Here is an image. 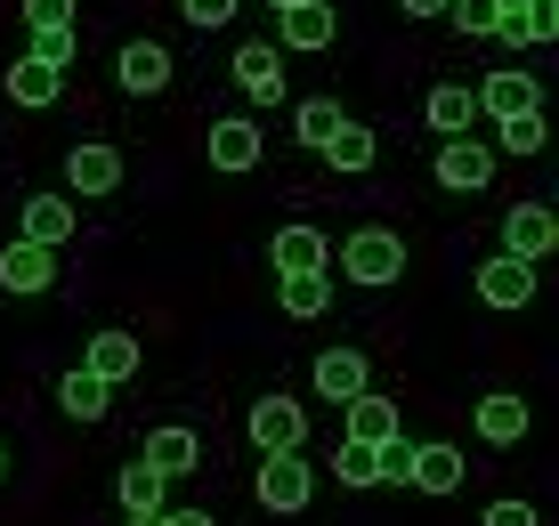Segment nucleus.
Instances as JSON below:
<instances>
[{
	"instance_id": "obj_20",
	"label": "nucleus",
	"mask_w": 559,
	"mask_h": 526,
	"mask_svg": "<svg viewBox=\"0 0 559 526\" xmlns=\"http://www.w3.org/2000/svg\"><path fill=\"white\" fill-rule=\"evenodd\" d=\"M57 405H66V414H73V421H98V414H106V405H114V388H106L98 373H90V364H73V373H66V381H57Z\"/></svg>"
},
{
	"instance_id": "obj_7",
	"label": "nucleus",
	"mask_w": 559,
	"mask_h": 526,
	"mask_svg": "<svg viewBox=\"0 0 559 526\" xmlns=\"http://www.w3.org/2000/svg\"><path fill=\"white\" fill-rule=\"evenodd\" d=\"M478 300H487V308H527L535 300V260H511V251L487 260V267H478Z\"/></svg>"
},
{
	"instance_id": "obj_22",
	"label": "nucleus",
	"mask_w": 559,
	"mask_h": 526,
	"mask_svg": "<svg viewBox=\"0 0 559 526\" xmlns=\"http://www.w3.org/2000/svg\"><path fill=\"white\" fill-rule=\"evenodd\" d=\"M478 438L487 445H519L527 438V397H478Z\"/></svg>"
},
{
	"instance_id": "obj_33",
	"label": "nucleus",
	"mask_w": 559,
	"mask_h": 526,
	"mask_svg": "<svg viewBox=\"0 0 559 526\" xmlns=\"http://www.w3.org/2000/svg\"><path fill=\"white\" fill-rule=\"evenodd\" d=\"M33 57L66 73V65H73V25H41V33H33Z\"/></svg>"
},
{
	"instance_id": "obj_31",
	"label": "nucleus",
	"mask_w": 559,
	"mask_h": 526,
	"mask_svg": "<svg viewBox=\"0 0 559 526\" xmlns=\"http://www.w3.org/2000/svg\"><path fill=\"white\" fill-rule=\"evenodd\" d=\"M544 139H551L544 113H511V122H495V146H503V154H544Z\"/></svg>"
},
{
	"instance_id": "obj_21",
	"label": "nucleus",
	"mask_w": 559,
	"mask_h": 526,
	"mask_svg": "<svg viewBox=\"0 0 559 526\" xmlns=\"http://www.w3.org/2000/svg\"><path fill=\"white\" fill-rule=\"evenodd\" d=\"M341 414H349V438H365V445L397 438V405H390V397H373V388H357V397L341 405Z\"/></svg>"
},
{
	"instance_id": "obj_17",
	"label": "nucleus",
	"mask_w": 559,
	"mask_h": 526,
	"mask_svg": "<svg viewBox=\"0 0 559 526\" xmlns=\"http://www.w3.org/2000/svg\"><path fill=\"white\" fill-rule=\"evenodd\" d=\"M406 486H421V494H454V486H462V454H454V445H414Z\"/></svg>"
},
{
	"instance_id": "obj_10",
	"label": "nucleus",
	"mask_w": 559,
	"mask_h": 526,
	"mask_svg": "<svg viewBox=\"0 0 559 526\" xmlns=\"http://www.w3.org/2000/svg\"><path fill=\"white\" fill-rule=\"evenodd\" d=\"M236 82H243V97L276 106V97H284V49L276 41H243L236 49Z\"/></svg>"
},
{
	"instance_id": "obj_26",
	"label": "nucleus",
	"mask_w": 559,
	"mask_h": 526,
	"mask_svg": "<svg viewBox=\"0 0 559 526\" xmlns=\"http://www.w3.org/2000/svg\"><path fill=\"white\" fill-rule=\"evenodd\" d=\"M57 89H66V73H57V65H41V57L9 65V97H16V106H49Z\"/></svg>"
},
{
	"instance_id": "obj_41",
	"label": "nucleus",
	"mask_w": 559,
	"mask_h": 526,
	"mask_svg": "<svg viewBox=\"0 0 559 526\" xmlns=\"http://www.w3.org/2000/svg\"><path fill=\"white\" fill-rule=\"evenodd\" d=\"M0 478H9V445H0Z\"/></svg>"
},
{
	"instance_id": "obj_28",
	"label": "nucleus",
	"mask_w": 559,
	"mask_h": 526,
	"mask_svg": "<svg viewBox=\"0 0 559 526\" xmlns=\"http://www.w3.org/2000/svg\"><path fill=\"white\" fill-rule=\"evenodd\" d=\"M317 154H324V163H333V170H349V179H357V170H373V130L341 122V130H333V139H324Z\"/></svg>"
},
{
	"instance_id": "obj_9",
	"label": "nucleus",
	"mask_w": 559,
	"mask_h": 526,
	"mask_svg": "<svg viewBox=\"0 0 559 526\" xmlns=\"http://www.w3.org/2000/svg\"><path fill=\"white\" fill-rule=\"evenodd\" d=\"M276 25H284V49H333L341 16L333 0H293V9H276Z\"/></svg>"
},
{
	"instance_id": "obj_19",
	"label": "nucleus",
	"mask_w": 559,
	"mask_h": 526,
	"mask_svg": "<svg viewBox=\"0 0 559 526\" xmlns=\"http://www.w3.org/2000/svg\"><path fill=\"white\" fill-rule=\"evenodd\" d=\"M139 462H154L163 478H187L203 462V445H195V430H154L146 445H139Z\"/></svg>"
},
{
	"instance_id": "obj_34",
	"label": "nucleus",
	"mask_w": 559,
	"mask_h": 526,
	"mask_svg": "<svg viewBox=\"0 0 559 526\" xmlns=\"http://www.w3.org/2000/svg\"><path fill=\"white\" fill-rule=\"evenodd\" d=\"M25 25L41 33V25H73V0H25Z\"/></svg>"
},
{
	"instance_id": "obj_25",
	"label": "nucleus",
	"mask_w": 559,
	"mask_h": 526,
	"mask_svg": "<svg viewBox=\"0 0 559 526\" xmlns=\"http://www.w3.org/2000/svg\"><path fill=\"white\" fill-rule=\"evenodd\" d=\"M471 122H478V97L462 89V82H438V89H430V130H447V139H462Z\"/></svg>"
},
{
	"instance_id": "obj_23",
	"label": "nucleus",
	"mask_w": 559,
	"mask_h": 526,
	"mask_svg": "<svg viewBox=\"0 0 559 526\" xmlns=\"http://www.w3.org/2000/svg\"><path fill=\"white\" fill-rule=\"evenodd\" d=\"M276 300H284V316H324V308H333V284H324V267H293Z\"/></svg>"
},
{
	"instance_id": "obj_6",
	"label": "nucleus",
	"mask_w": 559,
	"mask_h": 526,
	"mask_svg": "<svg viewBox=\"0 0 559 526\" xmlns=\"http://www.w3.org/2000/svg\"><path fill=\"white\" fill-rule=\"evenodd\" d=\"M551 243H559L551 203H519L511 219H503V251H511V260H551Z\"/></svg>"
},
{
	"instance_id": "obj_32",
	"label": "nucleus",
	"mask_w": 559,
	"mask_h": 526,
	"mask_svg": "<svg viewBox=\"0 0 559 526\" xmlns=\"http://www.w3.org/2000/svg\"><path fill=\"white\" fill-rule=\"evenodd\" d=\"M454 25L471 33V41H495V25H503V0H447Z\"/></svg>"
},
{
	"instance_id": "obj_8",
	"label": "nucleus",
	"mask_w": 559,
	"mask_h": 526,
	"mask_svg": "<svg viewBox=\"0 0 559 526\" xmlns=\"http://www.w3.org/2000/svg\"><path fill=\"white\" fill-rule=\"evenodd\" d=\"M114 82H122L130 97H154L170 82V49L163 41H122V57H114Z\"/></svg>"
},
{
	"instance_id": "obj_5",
	"label": "nucleus",
	"mask_w": 559,
	"mask_h": 526,
	"mask_svg": "<svg viewBox=\"0 0 559 526\" xmlns=\"http://www.w3.org/2000/svg\"><path fill=\"white\" fill-rule=\"evenodd\" d=\"M471 97H478V113H495V122H511V113H544V89H535L519 65H495Z\"/></svg>"
},
{
	"instance_id": "obj_15",
	"label": "nucleus",
	"mask_w": 559,
	"mask_h": 526,
	"mask_svg": "<svg viewBox=\"0 0 559 526\" xmlns=\"http://www.w3.org/2000/svg\"><path fill=\"white\" fill-rule=\"evenodd\" d=\"M365 381H373V373H365L357 348H324V357H317V388H324V405H349Z\"/></svg>"
},
{
	"instance_id": "obj_13",
	"label": "nucleus",
	"mask_w": 559,
	"mask_h": 526,
	"mask_svg": "<svg viewBox=\"0 0 559 526\" xmlns=\"http://www.w3.org/2000/svg\"><path fill=\"white\" fill-rule=\"evenodd\" d=\"M66 187L73 194H114V187H122V154H114V146H73L66 154Z\"/></svg>"
},
{
	"instance_id": "obj_4",
	"label": "nucleus",
	"mask_w": 559,
	"mask_h": 526,
	"mask_svg": "<svg viewBox=\"0 0 559 526\" xmlns=\"http://www.w3.org/2000/svg\"><path fill=\"white\" fill-rule=\"evenodd\" d=\"M57 260H66V251L16 236L9 251H0V291H25V300H33V291H49V284H57Z\"/></svg>"
},
{
	"instance_id": "obj_35",
	"label": "nucleus",
	"mask_w": 559,
	"mask_h": 526,
	"mask_svg": "<svg viewBox=\"0 0 559 526\" xmlns=\"http://www.w3.org/2000/svg\"><path fill=\"white\" fill-rule=\"evenodd\" d=\"M406 462H414V438H406V430L381 438V478H406Z\"/></svg>"
},
{
	"instance_id": "obj_36",
	"label": "nucleus",
	"mask_w": 559,
	"mask_h": 526,
	"mask_svg": "<svg viewBox=\"0 0 559 526\" xmlns=\"http://www.w3.org/2000/svg\"><path fill=\"white\" fill-rule=\"evenodd\" d=\"M187 9V25H227V16H236V0H179Z\"/></svg>"
},
{
	"instance_id": "obj_14",
	"label": "nucleus",
	"mask_w": 559,
	"mask_h": 526,
	"mask_svg": "<svg viewBox=\"0 0 559 526\" xmlns=\"http://www.w3.org/2000/svg\"><path fill=\"white\" fill-rule=\"evenodd\" d=\"M66 236H73V203L66 194H25V243L66 251Z\"/></svg>"
},
{
	"instance_id": "obj_39",
	"label": "nucleus",
	"mask_w": 559,
	"mask_h": 526,
	"mask_svg": "<svg viewBox=\"0 0 559 526\" xmlns=\"http://www.w3.org/2000/svg\"><path fill=\"white\" fill-rule=\"evenodd\" d=\"M397 9H406V16H438L447 0H397Z\"/></svg>"
},
{
	"instance_id": "obj_37",
	"label": "nucleus",
	"mask_w": 559,
	"mask_h": 526,
	"mask_svg": "<svg viewBox=\"0 0 559 526\" xmlns=\"http://www.w3.org/2000/svg\"><path fill=\"white\" fill-rule=\"evenodd\" d=\"M487 526H544V518H535L527 502H495V511H487Z\"/></svg>"
},
{
	"instance_id": "obj_42",
	"label": "nucleus",
	"mask_w": 559,
	"mask_h": 526,
	"mask_svg": "<svg viewBox=\"0 0 559 526\" xmlns=\"http://www.w3.org/2000/svg\"><path fill=\"white\" fill-rule=\"evenodd\" d=\"M267 9H293V0H267Z\"/></svg>"
},
{
	"instance_id": "obj_11",
	"label": "nucleus",
	"mask_w": 559,
	"mask_h": 526,
	"mask_svg": "<svg viewBox=\"0 0 559 526\" xmlns=\"http://www.w3.org/2000/svg\"><path fill=\"white\" fill-rule=\"evenodd\" d=\"M487 179H495V154H487V146H471V139H447V146H438V187L478 194Z\"/></svg>"
},
{
	"instance_id": "obj_2",
	"label": "nucleus",
	"mask_w": 559,
	"mask_h": 526,
	"mask_svg": "<svg viewBox=\"0 0 559 526\" xmlns=\"http://www.w3.org/2000/svg\"><path fill=\"white\" fill-rule=\"evenodd\" d=\"M308 494H317V478H308L300 454H260V511L293 518V511H308Z\"/></svg>"
},
{
	"instance_id": "obj_24",
	"label": "nucleus",
	"mask_w": 559,
	"mask_h": 526,
	"mask_svg": "<svg viewBox=\"0 0 559 526\" xmlns=\"http://www.w3.org/2000/svg\"><path fill=\"white\" fill-rule=\"evenodd\" d=\"M114 494H122V511H170V478L154 470V462H130Z\"/></svg>"
},
{
	"instance_id": "obj_30",
	"label": "nucleus",
	"mask_w": 559,
	"mask_h": 526,
	"mask_svg": "<svg viewBox=\"0 0 559 526\" xmlns=\"http://www.w3.org/2000/svg\"><path fill=\"white\" fill-rule=\"evenodd\" d=\"M341 122H349V113H341V106H333V97H308V106L293 113V130H300V146H324V139H333V130H341Z\"/></svg>"
},
{
	"instance_id": "obj_38",
	"label": "nucleus",
	"mask_w": 559,
	"mask_h": 526,
	"mask_svg": "<svg viewBox=\"0 0 559 526\" xmlns=\"http://www.w3.org/2000/svg\"><path fill=\"white\" fill-rule=\"evenodd\" d=\"M163 526H219L211 511H163Z\"/></svg>"
},
{
	"instance_id": "obj_3",
	"label": "nucleus",
	"mask_w": 559,
	"mask_h": 526,
	"mask_svg": "<svg viewBox=\"0 0 559 526\" xmlns=\"http://www.w3.org/2000/svg\"><path fill=\"white\" fill-rule=\"evenodd\" d=\"M243 430H252V445H260V454H300V438H308V414H300V397H260Z\"/></svg>"
},
{
	"instance_id": "obj_18",
	"label": "nucleus",
	"mask_w": 559,
	"mask_h": 526,
	"mask_svg": "<svg viewBox=\"0 0 559 526\" xmlns=\"http://www.w3.org/2000/svg\"><path fill=\"white\" fill-rule=\"evenodd\" d=\"M551 33H559V0H511L495 41H551Z\"/></svg>"
},
{
	"instance_id": "obj_27",
	"label": "nucleus",
	"mask_w": 559,
	"mask_h": 526,
	"mask_svg": "<svg viewBox=\"0 0 559 526\" xmlns=\"http://www.w3.org/2000/svg\"><path fill=\"white\" fill-rule=\"evenodd\" d=\"M267 260H276V276H293V267H324V236H317V227H284V236L267 243Z\"/></svg>"
},
{
	"instance_id": "obj_1",
	"label": "nucleus",
	"mask_w": 559,
	"mask_h": 526,
	"mask_svg": "<svg viewBox=\"0 0 559 526\" xmlns=\"http://www.w3.org/2000/svg\"><path fill=\"white\" fill-rule=\"evenodd\" d=\"M341 276H349V284H397V276H406V243H397L390 236V227H357V236L349 243H341Z\"/></svg>"
},
{
	"instance_id": "obj_29",
	"label": "nucleus",
	"mask_w": 559,
	"mask_h": 526,
	"mask_svg": "<svg viewBox=\"0 0 559 526\" xmlns=\"http://www.w3.org/2000/svg\"><path fill=\"white\" fill-rule=\"evenodd\" d=\"M333 478H341V486H381V445L341 438V445H333Z\"/></svg>"
},
{
	"instance_id": "obj_12",
	"label": "nucleus",
	"mask_w": 559,
	"mask_h": 526,
	"mask_svg": "<svg viewBox=\"0 0 559 526\" xmlns=\"http://www.w3.org/2000/svg\"><path fill=\"white\" fill-rule=\"evenodd\" d=\"M211 170H260V130L243 122V113H227V122H211Z\"/></svg>"
},
{
	"instance_id": "obj_40",
	"label": "nucleus",
	"mask_w": 559,
	"mask_h": 526,
	"mask_svg": "<svg viewBox=\"0 0 559 526\" xmlns=\"http://www.w3.org/2000/svg\"><path fill=\"white\" fill-rule=\"evenodd\" d=\"M122 526H163V511H130Z\"/></svg>"
},
{
	"instance_id": "obj_16",
	"label": "nucleus",
	"mask_w": 559,
	"mask_h": 526,
	"mask_svg": "<svg viewBox=\"0 0 559 526\" xmlns=\"http://www.w3.org/2000/svg\"><path fill=\"white\" fill-rule=\"evenodd\" d=\"M90 373H98L106 388H122L130 373H139V340H130V333H90Z\"/></svg>"
}]
</instances>
